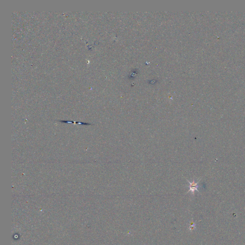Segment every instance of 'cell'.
Wrapping results in <instances>:
<instances>
[{
  "label": "cell",
  "mask_w": 245,
  "mask_h": 245,
  "mask_svg": "<svg viewBox=\"0 0 245 245\" xmlns=\"http://www.w3.org/2000/svg\"><path fill=\"white\" fill-rule=\"evenodd\" d=\"M200 180H199L198 181H197V182H196V181H195V180H193V181H192V182H190V181H189L187 180V181H188V183H189V192H192V194H194L195 193V190H197L198 192H199V190H198V184L200 182Z\"/></svg>",
  "instance_id": "cell-1"
}]
</instances>
